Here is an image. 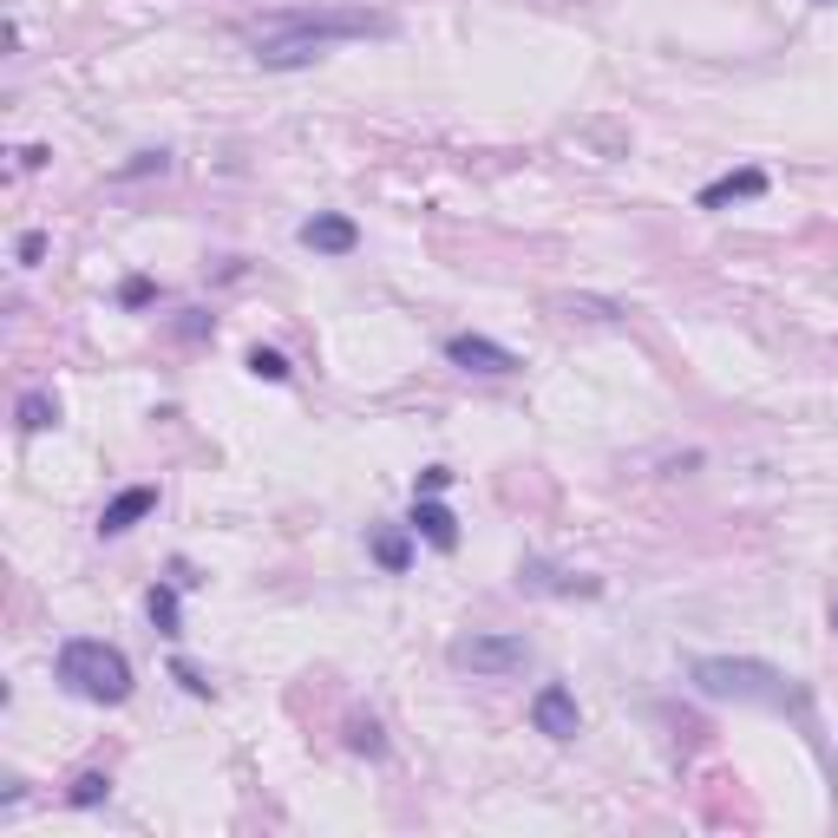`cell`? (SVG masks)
<instances>
[{"instance_id": "cell-1", "label": "cell", "mask_w": 838, "mask_h": 838, "mask_svg": "<svg viewBox=\"0 0 838 838\" xmlns=\"http://www.w3.org/2000/svg\"><path fill=\"white\" fill-rule=\"evenodd\" d=\"M341 39H393V13H367V7H295V13H275L256 33V66L262 72H295V66H315Z\"/></svg>"}, {"instance_id": "cell-2", "label": "cell", "mask_w": 838, "mask_h": 838, "mask_svg": "<svg viewBox=\"0 0 838 838\" xmlns=\"http://www.w3.org/2000/svg\"><path fill=\"white\" fill-rule=\"evenodd\" d=\"M688 682L708 701H747V708H787L793 701V675L774 662H754V656H695Z\"/></svg>"}, {"instance_id": "cell-3", "label": "cell", "mask_w": 838, "mask_h": 838, "mask_svg": "<svg viewBox=\"0 0 838 838\" xmlns=\"http://www.w3.org/2000/svg\"><path fill=\"white\" fill-rule=\"evenodd\" d=\"M52 675H59L79 701H98V708L131 701V662H125L111 642H98V636H72V642H59Z\"/></svg>"}, {"instance_id": "cell-4", "label": "cell", "mask_w": 838, "mask_h": 838, "mask_svg": "<svg viewBox=\"0 0 838 838\" xmlns=\"http://www.w3.org/2000/svg\"><path fill=\"white\" fill-rule=\"evenodd\" d=\"M446 656H452V669L485 675V682H505V675H524V669H531V642H524V636H511V629H479V636H459Z\"/></svg>"}, {"instance_id": "cell-5", "label": "cell", "mask_w": 838, "mask_h": 838, "mask_svg": "<svg viewBox=\"0 0 838 838\" xmlns=\"http://www.w3.org/2000/svg\"><path fill=\"white\" fill-rule=\"evenodd\" d=\"M531 728H538L544 741H577V728H583L577 695H570L564 682H544V688L531 695Z\"/></svg>"}, {"instance_id": "cell-6", "label": "cell", "mask_w": 838, "mask_h": 838, "mask_svg": "<svg viewBox=\"0 0 838 838\" xmlns=\"http://www.w3.org/2000/svg\"><path fill=\"white\" fill-rule=\"evenodd\" d=\"M446 361H452V367H465V374H492V380L524 367V361H518L505 341H492V334H452V341H446Z\"/></svg>"}, {"instance_id": "cell-7", "label": "cell", "mask_w": 838, "mask_h": 838, "mask_svg": "<svg viewBox=\"0 0 838 838\" xmlns=\"http://www.w3.org/2000/svg\"><path fill=\"white\" fill-rule=\"evenodd\" d=\"M295 236H302V249H315V256H354V243H361L354 216H341V210H315Z\"/></svg>"}, {"instance_id": "cell-8", "label": "cell", "mask_w": 838, "mask_h": 838, "mask_svg": "<svg viewBox=\"0 0 838 838\" xmlns=\"http://www.w3.org/2000/svg\"><path fill=\"white\" fill-rule=\"evenodd\" d=\"M157 511V485H125L105 511H98V538H125L131 524H144Z\"/></svg>"}, {"instance_id": "cell-9", "label": "cell", "mask_w": 838, "mask_h": 838, "mask_svg": "<svg viewBox=\"0 0 838 838\" xmlns=\"http://www.w3.org/2000/svg\"><path fill=\"white\" fill-rule=\"evenodd\" d=\"M518 583H524V590H538V597H597V590H603L597 577H570V570H551L544 557H524V564H518Z\"/></svg>"}, {"instance_id": "cell-10", "label": "cell", "mask_w": 838, "mask_h": 838, "mask_svg": "<svg viewBox=\"0 0 838 838\" xmlns=\"http://www.w3.org/2000/svg\"><path fill=\"white\" fill-rule=\"evenodd\" d=\"M760 190H767V170H754V164H747V170H728V177L701 184V197H695V203H701V210H728V203H747V197H760Z\"/></svg>"}, {"instance_id": "cell-11", "label": "cell", "mask_w": 838, "mask_h": 838, "mask_svg": "<svg viewBox=\"0 0 838 838\" xmlns=\"http://www.w3.org/2000/svg\"><path fill=\"white\" fill-rule=\"evenodd\" d=\"M413 531H420L433 551H459V518H452L439 498H413Z\"/></svg>"}, {"instance_id": "cell-12", "label": "cell", "mask_w": 838, "mask_h": 838, "mask_svg": "<svg viewBox=\"0 0 838 838\" xmlns=\"http://www.w3.org/2000/svg\"><path fill=\"white\" fill-rule=\"evenodd\" d=\"M13 420H20V433H46V426H59V400L46 387H26L13 400Z\"/></svg>"}, {"instance_id": "cell-13", "label": "cell", "mask_w": 838, "mask_h": 838, "mask_svg": "<svg viewBox=\"0 0 838 838\" xmlns=\"http://www.w3.org/2000/svg\"><path fill=\"white\" fill-rule=\"evenodd\" d=\"M144 610H151V623H157V636H184V597H177V583H151V597H144Z\"/></svg>"}, {"instance_id": "cell-14", "label": "cell", "mask_w": 838, "mask_h": 838, "mask_svg": "<svg viewBox=\"0 0 838 838\" xmlns=\"http://www.w3.org/2000/svg\"><path fill=\"white\" fill-rule=\"evenodd\" d=\"M367 551H374V564H380V570H393V577L413 564V538H406V531H374V538H367Z\"/></svg>"}, {"instance_id": "cell-15", "label": "cell", "mask_w": 838, "mask_h": 838, "mask_svg": "<svg viewBox=\"0 0 838 838\" xmlns=\"http://www.w3.org/2000/svg\"><path fill=\"white\" fill-rule=\"evenodd\" d=\"M347 747H354V754H367V760H380V754H387L380 721H374V715H354V721H347Z\"/></svg>"}, {"instance_id": "cell-16", "label": "cell", "mask_w": 838, "mask_h": 838, "mask_svg": "<svg viewBox=\"0 0 838 838\" xmlns=\"http://www.w3.org/2000/svg\"><path fill=\"white\" fill-rule=\"evenodd\" d=\"M249 374H256V380H269V387H282L295 367H288V354H282V347H249Z\"/></svg>"}, {"instance_id": "cell-17", "label": "cell", "mask_w": 838, "mask_h": 838, "mask_svg": "<svg viewBox=\"0 0 838 838\" xmlns=\"http://www.w3.org/2000/svg\"><path fill=\"white\" fill-rule=\"evenodd\" d=\"M66 800H72V806H105V800H111V780H105V774H79Z\"/></svg>"}, {"instance_id": "cell-18", "label": "cell", "mask_w": 838, "mask_h": 838, "mask_svg": "<svg viewBox=\"0 0 838 838\" xmlns=\"http://www.w3.org/2000/svg\"><path fill=\"white\" fill-rule=\"evenodd\" d=\"M151 170H170V151H138V157H131V164H118L111 177H118V184H131V177H151Z\"/></svg>"}, {"instance_id": "cell-19", "label": "cell", "mask_w": 838, "mask_h": 838, "mask_svg": "<svg viewBox=\"0 0 838 838\" xmlns=\"http://www.w3.org/2000/svg\"><path fill=\"white\" fill-rule=\"evenodd\" d=\"M564 308H570V315H590V321H623V315H629L623 302H597V295H570Z\"/></svg>"}, {"instance_id": "cell-20", "label": "cell", "mask_w": 838, "mask_h": 838, "mask_svg": "<svg viewBox=\"0 0 838 838\" xmlns=\"http://www.w3.org/2000/svg\"><path fill=\"white\" fill-rule=\"evenodd\" d=\"M118 302H125V308H151V302H157V282H151V275H125V282H118Z\"/></svg>"}, {"instance_id": "cell-21", "label": "cell", "mask_w": 838, "mask_h": 838, "mask_svg": "<svg viewBox=\"0 0 838 838\" xmlns=\"http://www.w3.org/2000/svg\"><path fill=\"white\" fill-rule=\"evenodd\" d=\"M170 682H184V695H197V701H210V675H203L197 662H184V656H177V662H170Z\"/></svg>"}, {"instance_id": "cell-22", "label": "cell", "mask_w": 838, "mask_h": 838, "mask_svg": "<svg viewBox=\"0 0 838 838\" xmlns=\"http://www.w3.org/2000/svg\"><path fill=\"white\" fill-rule=\"evenodd\" d=\"M446 485H452V465H426V472H420V485H413V498H439Z\"/></svg>"}, {"instance_id": "cell-23", "label": "cell", "mask_w": 838, "mask_h": 838, "mask_svg": "<svg viewBox=\"0 0 838 838\" xmlns=\"http://www.w3.org/2000/svg\"><path fill=\"white\" fill-rule=\"evenodd\" d=\"M13 256H20V269H33V262L46 256V236H39V229H26V236L13 243Z\"/></svg>"}, {"instance_id": "cell-24", "label": "cell", "mask_w": 838, "mask_h": 838, "mask_svg": "<svg viewBox=\"0 0 838 838\" xmlns=\"http://www.w3.org/2000/svg\"><path fill=\"white\" fill-rule=\"evenodd\" d=\"M177 334H184V341H203V334H210V315H203V308H184Z\"/></svg>"}, {"instance_id": "cell-25", "label": "cell", "mask_w": 838, "mask_h": 838, "mask_svg": "<svg viewBox=\"0 0 838 838\" xmlns=\"http://www.w3.org/2000/svg\"><path fill=\"white\" fill-rule=\"evenodd\" d=\"M46 157H52L46 144H26V151H20V170H46Z\"/></svg>"}, {"instance_id": "cell-26", "label": "cell", "mask_w": 838, "mask_h": 838, "mask_svg": "<svg viewBox=\"0 0 838 838\" xmlns=\"http://www.w3.org/2000/svg\"><path fill=\"white\" fill-rule=\"evenodd\" d=\"M826 7H838V0H826Z\"/></svg>"}, {"instance_id": "cell-27", "label": "cell", "mask_w": 838, "mask_h": 838, "mask_svg": "<svg viewBox=\"0 0 838 838\" xmlns=\"http://www.w3.org/2000/svg\"><path fill=\"white\" fill-rule=\"evenodd\" d=\"M833 623H838V610H833Z\"/></svg>"}]
</instances>
